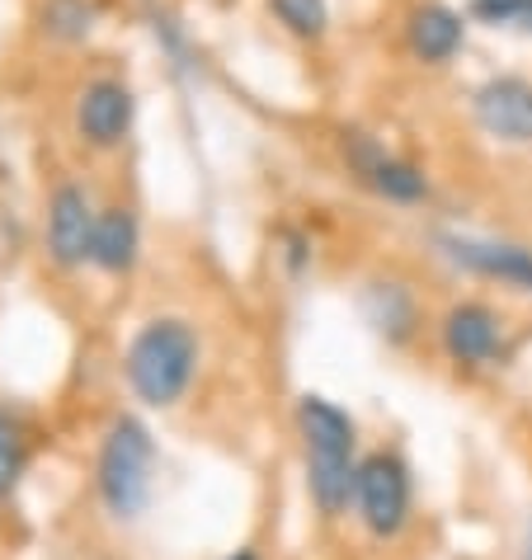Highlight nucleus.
<instances>
[{
	"instance_id": "6e6552de",
	"label": "nucleus",
	"mask_w": 532,
	"mask_h": 560,
	"mask_svg": "<svg viewBox=\"0 0 532 560\" xmlns=\"http://www.w3.org/2000/svg\"><path fill=\"white\" fill-rule=\"evenodd\" d=\"M132 118H137V95L118 75H95V81H85L81 95H76V137H81L90 151L123 147L132 132Z\"/></svg>"
},
{
	"instance_id": "f03ea898",
	"label": "nucleus",
	"mask_w": 532,
	"mask_h": 560,
	"mask_svg": "<svg viewBox=\"0 0 532 560\" xmlns=\"http://www.w3.org/2000/svg\"><path fill=\"white\" fill-rule=\"evenodd\" d=\"M198 363L203 345L194 325L184 316H155L132 335L128 353H123V377L147 410H170L189 396Z\"/></svg>"
},
{
	"instance_id": "2eb2a0df",
	"label": "nucleus",
	"mask_w": 532,
	"mask_h": 560,
	"mask_svg": "<svg viewBox=\"0 0 532 560\" xmlns=\"http://www.w3.org/2000/svg\"><path fill=\"white\" fill-rule=\"evenodd\" d=\"M274 24L292 38H325L331 28V0H269Z\"/></svg>"
},
{
	"instance_id": "4468645a",
	"label": "nucleus",
	"mask_w": 532,
	"mask_h": 560,
	"mask_svg": "<svg viewBox=\"0 0 532 560\" xmlns=\"http://www.w3.org/2000/svg\"><path fill=\"white\" fill-rule=\"evenodd\" d=\"M95 20H100L95 0H43L38 10V28L53 43H85Z\"/></svg>"
},
{
	"instance_id": "a211bd4d",
	"label": "nucleus",
	"mask_w": 532,
	"mask_h": 560,
	"mask_svg": "<svg viewBox=\"0 0 532 560\" xmlns=\"http://www.w3.org/2000/svg\"><path fill=\"white\" fill-rule=\"evenodd\" d=\"M519 560H532V518H528V533H523V551H519Z\"/></svg>"
},
{
	"instance_id": "0eeeda50",
	"label": "nucleus",
	"mask_w": 532,
	"mask_h": 560,
	"mask_svg": "<svg viewBox=\"0 0 532 560\" xmlns=\"http://www.w3.org/2000/svg\"><path fill=\"white\" fill-rule=\"evenodd\" d=\"M476 128L499 147H532V81L528 75H485L472 90Z\"/></svg>"
},
{
	"instance_id": "ddd939ff",
	"label": "nucleus",
	"mask_w": 532,
	"mask_h": 560,
	"mask_svg": "<svg viewBox=\"0 0 532 560\" xmlns=\"http://www.w3.org/2000/svg\"><path fill=\"white\" fill-rule=\"evenodd\" d=\"M363 316H368L372 330L386 339V345H405V339L415 335L419 311H415V298H410V288L405 283L378 278V283L363 288Z\"/></svg>"
},
{
	"instance_id": "6ab92c4d",
	"label": "nucleus",
	"mask_w": 532,
	"mask_h": 560,
	"mask_svg": "<svg viewBox=\"0 0 532 560\" xmlns=\"http://www.w3.org/2000/svg\"><path fill=\"white\" fill-rule=\"evenodd\" d=\"M227 560H259L255 551H236V556H227Z\"/></svg>"
},
{
	"instance_id": "39448f33",
	"label": "nucleus",
	"mask_w": 532,
	"mask_h": 560,
	"mask_svg": "<svg viewBox=\"0 0 532 560\" xmlns=\"http://www.w3.org/2000/svg\"><path fill=\"white\" fill-rule=\"evenodd\" d=\"M339 151H344V161H349L354 175L363 179L378 198H386V203L419 208L429 198V175L425 170H419L415 161H405V155H396V151H386L378 137H368L358 128H344L339 132Z\"/></svg>"
},
{
	"instance_id": "20e7f679",
	"label": "nucleus",
	"mask_w": 532,
	"mask_h": 560,
	"mask_svg": "<svg viewBox=\"0 0 532 560\" xmlns=\"http://www.w3.org/2000/svg\"><path fill=\"white\" fill-rule=\"evenodd\" d=\"M354 513L378 541L401 537V527L410 523V471L396 453H372L358 462Z\"/></svg>"
},
{
	"instance_id": "dca6fc26",
	"label": "nucleus",
	"mask_w": 532,
	"mask_h": 560,
	"mask_svg": "<svg viewBox=\"0 0 532 560\" xmlns=\"http://www.w3.org/2000/svg\"><path fill=\"white\" fill-rule=\"evenodd\" d=\"M466 14L472 24L495 28V34L532 38V0H466Z\"/></svg>"
},
{
	"instance_id": "423d86ee",
	"label": "nucleus",
	"mask_w": 532,
	"mask_h": 560,
	"mask_svg": "<svg viewBox=\"0 0 532 560\" xmlns=\"http://www.w3.org/2000/svg\"><path fill=\"white\" fill-rule=\"evenodd\" d=\"M95 222L100 212L90 203V194L81 184L61 179L48 194V212H43V241H48V259L57 269H85L90 245H95Z\"/></svg>"
},
{
	"instance_id": "f257e3e1",
	"label": "nucleus",
	"mask_w": 532,
	"mask_h": 560,
	"mask_svg": "<svg viewBox=\"0 0 532 560\" xmlns=\"http://www.w3.org/2000/svg\"><path fill=\"white\" fill-rule=\"evenodd\" d=\"M297 433H302L307 457V494L321 518H339L354 509V480H358V429L335 400L302 396L297 400Z\"/></svg>"
},
{
	"instance_id": "9d476101",
	"label": "nucleus",
	"mask_w": 532,
	"mask_h": 560,
	"mask_svg": "<svg viewBox=\"0 0 532 560\" xmlns=\"http://www.w3.org/2000/svg\"><path fill=\"white\" fill-rule=\"evenodd\" d=\"M438 335H443V353L458 368H495L499 358H505V320H499V311L485 306V302L448 306Z\"/></svg>"
},
{
	"instance_id": "7ed1b4c3",
	"label": "nucleus",
	"mask_w": 532,
	"mask_h": 560,
	"mask_svg": "<svg viewBox=\"0 0 532 560\" xmlns=\"http://www.w3.org/2000/svg\"><path fill=\"white\" fill-rule=\"evenodd\" d=\"M155 490V443L137 415H114L95 457V494L108 518L132 523Z\"/></svg>"
},
{
	"instance_id": "f3484780",
	"label": "nucleus",
	"mask_w": 532,
	"mask_h": 560,
	"mask_svg": "<svg viewBox=\"0 0 532 560\" xmlns=\"http://www.w3.org/2000/svg\"><path fill=\"white\" fill-rule=\"evenodd\" d=\"M20 471H24V433L5 410H0V500L14 490Z\"/></svg>"
},
{
	"instance_id": "f8f14e48",
	"label": "nucleus",
	"mask_w": 532,
	"mask_h": 560,
	"mask_svg": "<svg viewBox=\"0 0 532 560\" xmlns=\"http://www.w3.org/2000/svg\"><path fill=\"white\" fill-rule=\"evenodd\" d=\"M137 255H142V226H137L132 208H104L95 222V245H90V264L100 273H132Z\"/></svg>"
},
{
	"instance_id": "9b49d317",
	"label": "nucleus",
	"mask_w": 532,
	"mask_h": 560,
	"mask_svg": "<svg viewBox=\"0 0 532 560\" xmlns=\"http://www.w3.org/2000/svg\"><path fill=\"white\" fill-rule=\"evenodd\" d=\"M466 28H472L466 10H452L443 0H425V5L405 14V48L425 67H448L466 48Z\"/></svg>"
},
{
	"instance_id": "1a4fd4ad",
	"label": "nucleus",
	"mask_w": 532,
	"mask_h": 560,
	"mask_svg": "<svg viewBox=\"0 0 532 560\" xmlns=\"http://www.w3.org/2000/svg\"><path fill=\"white\" fill-rule=\"evenodd\" d=\"M438 255L458 269L476 273V278H490V283H505L513 292H528L532 298V250L528 245H513V241H485V236H438Z\"/></svg>"
}]
</instances>
